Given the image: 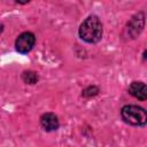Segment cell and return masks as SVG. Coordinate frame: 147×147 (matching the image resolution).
I'll use <instances>...</instances> for the list:
<instances>
[{
    "instance_id": "1",
    "label": "cell",
    "mask_w": 147,
    "mask_h": 147,
    "mask_svg": "<svg viewBox=\"0 0 147 147\" xmlns=\"http://www.w3.org/2000/svg\"><path fill=\"white\" fill-rule=\"evenodd\" d=\"M102 23L96 15L87 16L79 26L78 33L80 39L88 44H96L102 38Z\"/></svg>"
},
{
    "instance_id": "2",
    "label": "cell",
    "mask_w": 147,
    "mask_h": 147,
    "mask_svg": "<svg viewBox=\"0 0 147 147\" xmlns=\"http://www.w3.org/2000/svg\"><path fill=\"white\" fill-rule=\"evenodd\" d=\"M122 119L133 126H145L147 123V113L145 108L136 105H126L121 109Z\"/></svg>"
},
{
    "instance_id": "3",
    "label": "cell",
    "mask_w": 147,
    "mask_h": 147,
    "mask_svg": "<svg viewBox=\"0 0 147 147\" xmlns=\"http://www.w3.org/2000/svg\"><path fill=\"white\" fill-rule=\"evenodd\" d=\"M144 25H145V15L142 11H140V13L136 14L126 24L125 33H126L127 38H130V39L137 38L140 34V32L142 31Z\"/></svg>"
},
{
    "instance_id": "4",
    "label": "cell",
    "mask_w": 147,
    "mask_h": 147,
    "mask_svg": "<svg viewBox=\"0 0 147 147\" xmlns=\"http://www.w3.org/2000/svg\"><path fill=\"white\" fill-rule=\"evenodd\" d=\"M34 44H36V36L30 31H25L16 38L15 48L18 53L26 54L33 48Z\"/></svg>"
},
{
    "instance_id": "5",
    "label": "cell",
    "mask_w": 147,
    "mask_h": 147,
    "mask_svg": "<svg viewBox=\"0 0 147 147\" xmlns=\"http://www.w3.org/2000/svg\"><path fill=\"white\" fill-rule=\"evenodd\" d=\"M40 124L42 126V129L47 132H53L56 131L60 126V122L59 118L55 114L53 113H45L41 115L40 117Z\"/></svg>"
},
{
    "instance_id": "6",
    "label": "cell",
    "mask_w": 147,
    "mask_h": 147,
    "mask_svg": "<svg viewBox=\"0 0 147 147\" xmlns=\"http://www.w3.org/2000/svg\"><path fill=\"white\" fill-rule=\"evenodd\" d=\"M129 93L140 101H145L147 99V87L142 82H132L127 88Z\"/></svg>"
},
{
    "instance_id": "7",
    "label": "cell",
    "mask_w": 147,
    "mask_h": 147,
    "mask_svg": "<svg viewBox=\"0 0 147 147\" xmlns=\"http://www.w3.org/2000/svg\"><path fill=\"white\" fill-rule=\"evenodd\" d=\"M22 79H23L24 83L33 85L39 80V76H38V74L36 71L28 70V71H23L22 72Z\"/></svg>"
},
{
    "instance_id": "8",
    "label": "cell",
    "mask_w": 147,
    "mask_h": 147,
    "mask_svg": "<svg viewBox=\"0 0 147 147\" xmlns=\"http://www.w3.org/2000/svg\"><path fill=\"white\" fill-rule=\"evenodd\" d=\"M99 92H100V90H99L96 86H94V85H91V86L86 87V88L83 91L82 95H83L84 98H91V96H94V95H96Z\"/></svg>"
},
{
    "instance_id": "9",
    "label": "cell",
    "mask_w": 147,
    "mask_h": 147,
    "mask_svg": "<svg viewBox=\"0 0 147 147\" xmlns=\"http://www.w3.org/2000/svg\"><path fill=\"white\" fill-rule=\"evenodd\" d=\"M2 31H3V25H2V24H0V34L2 33Z\"/></svg>"
}]
</instances>
